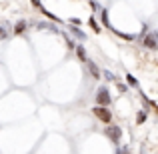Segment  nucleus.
<instances>
[{
    "mask_svg": "<svg viewBox=\"0 0 158 154\" xmlns=\"http://www.w3.org/2000/svg\"><path fill=\"white\" fill-rule=\"evenodd\" d=\"M104 134H106L108 140H112V144H116V146H118L120 140H122V128L116 126V124H108L106 130H104Z\"/></svg>",
    "mask_w": 158,
    "mask_h": 154,
    "instance_id": "1",
    "label": "nucleus"
},
{
    "mask_svg": "<svg viewBox=\"0 0 158 154\" xmlns=\"http://www.w3.org/2000/svg\"><path fill=\"white\" fill-rule=\"evenodd\" d=\"M94 100H96L98 106H110V104H112V96H110V92H108L106 86H100V88L96 90Z\"/></svg>",
    "mask_w": 158,
    "mask_h": 154,
    "instance_id": "2",
    "label": "nucleus"
},
{
    "mask_svg": "<svg viewBox=\"0 0 158 154\" xmlns=\"http://www.w3.org/2000/svg\"><path fill=\"white\" fill-rule=\"evenodd\" d=\"M92 114L96 116L100 122H104V124H112V112L108 110V106H94L92 108Z\"/></svg>",
    "mask_w": 158,
    "mask_h": 154,
    "instance_id": "3",
    "label": "nucleus"
},
{
    "mask_svg": "<svg viewBox=\"0 0 158 154\" xmlns=\"http://www.w3.org/2000/svg\"><path fill=\"white\" fill-rule=\"evenodd\" d=\"M142 46H144V48H150V50H158L156 32H152V34H144V36H142Z\"/></svg>",
    "mask_w": 158,
    "mask_h": 154,
    "instance_id": "4",
    "label": "nucleus"
},
{
    "mask_svg": "<svg viewBox=\"0 0 158 154\" xmlns=\"http://www.w3.org/2000/svg\"><path fill=\"white\" fill-rule=\"evenodd\" d=\"M86 66H88V72H90V76L92 78H100V68H98V64L94 60H86Z\"/></svg>",
    "mask_w": 158,
    "mask_h": 154,
    "instance_id": "5",
    "label": "nucleus"
},
{
    "mask_svg": "<svg viewBox=\"0 0 158 154\" xmlns=\"http://www.w3.org/2000/svg\"><path fill=\"white\" fill-rule=\"evenodd\" d=\"M26 28H28L26 20H18V22L14 24V36H22L24 32H26Z\"/></svg>",
    "mask_w": 158,
    "mask_h": 154,
    "instance_id": "6",
    "label": "nucleus"
},
{
    "mask_svg": "<svg viewBox=\"0 0 158 154\" xmlns=\"http://www.w3.org/2000/svg\"><path fill=\"white\" fill-rule=\"evenodd\" d=\"M74 52H76V58L80 62H86L88 60V56H86V50H84V46H82V44H78L76 48H74Z\"/></svg>",
    "mask_w": 158,
    "mask_h": 154,
    "instance_id": "7",
    "label": "nucleus"
},
{
    "mask_svg": "<svg viewBox=\"0 0 158 154\" xmlns=\"http://www.w3.org/2000/svg\"><path fill=\"white\" fill-rule=\"evenodd\" d=\"M70 32H72V34H74V36H76V38H78V40H80V42H84V40H86V38H88V36H86V34H84V32H82V30H80V28H78V26H72V24H70Z\"/></svg>",
    "mask_w": 158,
    "mask_h": 154,
    "instance_id": "8",
    "label": "nucleus"
},
{
    "mask_svg": "<svg viewBox=\"0 0 158 154\" xmlns=\"http://www.w3.org/2000/svg\"><path fill=\"white\" fill-rule=\"evenodd\" d=\"M100 20H102V24H104L106 28L112 30V24H110V20H108V8H102L100 10Z\"/></svg>",
    "mask_w": 158,
    "mask_h": 154,
    "instance_id": "9",
    "label": "nucleus"
},
{
    "mask_svg": "<svg viewBox=\"0 0 158 154\" xmlns=\"http://www.w3.org/2000/svg\"><path fill=\"white\" fill-rule=\"evenodd\" d=\"M148 120V112L146 110H138L136 112V124H144Z\"/></svg>",
    "mask_w": 158,
    "mask_h": 154,
    "instance_id": "10",
    "label": "nucleus"
},
{
    "mask_svg": "<svg viewBox=\"0 0 158 154\" xmlns=\"http://www.w3.org/2000/svg\"><path fill=\"white\" fill-rule=\"evenodd\" d=\"M40 10H42V14H44V16H46V18H48V20H52V22H56V24H60V22H62V20H60V18H58V16H56V14H52V12H48V10H46V8H44V6H42V8H40Z\"/></svg>",
    "mask_w": 158,
    "mask_h": 154,
    "instance_id": "11",
    "label": "nucleus"
},
{
    "mask_svg": "<svg viewBox=\"0 0 158 154\" xmlns=\"http://www.w3.org/2000/svg\"><path fill=\"white\" fill-rule=\"evenodd\" d=\"M88 24H90V28H92L94 32H100V24H98L96 16H90V18H88Z\"/></svg>",
    "mask_w": 158,
    "mask_h": 154,
    "instance_id": "12",
    "label": "nucleus"
},
{
    "mask_svg": "<svg viewBox=\"0 0 158 154\" xmlns=\"http://www.w3.org/2000/svg\"><path fill=\"white\" fill-rule=\"evenodd\" d=\"M126 82H128V86H132V88H138V86H140L138 80H136L132 74H128V72H126Z\"/></svg>",
    "mask_w": 158,
    "mask_h": 154,
    "instance_id": "13",
    "label": "nucleus"
},
{
    "mask_svg": "<svg viewBox=\"0 0 158 154\" xmlns=\"http://www.w3.org/2000/svg\"><path fill=\"white\" fill-rule=\"evenodd\" d=\"M114 32H116V34H118V36H120L122 40H128V42H132V40L136 38L134 34H124V32H118V30H114Z\"/></svg>",
    "mask_w": 158,
    "mask_h": 154,
    "instance_id": "14",
    "label": "nucleus"
},
{
    "mask_svg": "<svg viewBox=\"0 0 158 154\" xmlns=\"http://www.w3.org/2000/svg\"><path fill=\"white\" fill-rule=\"evenodd\" d=\"M104 78H106V80H110V82H116V76L110 72V70H104Z\"/></svg>",
    "mask_w": 158,
    "mask_h": 154,
    "instance_id": "15",
    "label": "nucleus"
},
{
    "mask_svg": "<svg viewBox=\"0 0 158 154\" xmlns=\"http://www.w3.org/2000/svg\"><path fill=\"white\" fill-rule=\"evenodd\" d=\"M90 8H92L94 12H100V10H102V8H100V4H98L96 0H90Z\"/></svg>",
    "mask_w": 158,
    "mask_h": 154,
    "instance_id": "16",
    "label": "nucleus"
},
{
    "mask_svg": "<svg viewBox=\"0 0 158 154\" xmlns=\"http://www.w3.org/2000/svg\"><path fill=\"white\" fill-rule=\"evenodd\" d=\"M68 20H70V24H72V26H80V24H82V20L76 18V16H72V18H68Z\"/></svg>",
    "mask_w": 158,
    "mask_h": 154,
    "instance_id": "17",
    "label": "nucleus"
},
{
    "mask_svg": "<svg viewBox=\"0 0 158 154\" xmlns=\"http://www.w3.org/2000/svg\"><path fill=\"white\" fill-rule=\"evenodd\" d=\"M8 38V30L4 26H0V40H6Z\"/></svg>",
    "mask_w": 158,
    "mask_h": 154,
    "instance_id": "18",
    "label": "nucleus"
},
{
    "mask_svg": "<svg viewBox=\"0 0 158 154\" xmlns=\"http://www.w3.org/2000/svg\"><path fill=\"white\" fill-rule=\"evenodd\" d=\"M30 2H32V6H34V8H38V10L42 8V0H30Z\"/></svg>",
    "mask_w": 158,
    "mask_h": 154,
    "instance_id": "19",
    "label": "nucleus"
},
{
    "mask_svg": "<svg viewBox=\"0 0 158 154\" xmlns=\"http://www.w3.org/2000/svg\"><path fill=\"white\" fill-rule=\"evenodd\" d=\"M116 86H118V90H120V92H126V84H122V82H118V80H116Z\"/></svg>",
    "mask_w": 158,
    "mask_h": 154,
    "instance_id": "20",
    "label": "nucleus"
},
{
    "mask_svg": "<svg viewBox=\"0 0 158 154\" xmlns=\"http://www.w3.org/2000/svg\"><path fill=\"white\" fill-rule=\"evenodd\" d=\"M116 154H120V152H116Z\"/></svg>",
    "mask_w": 158,
    "mask_h": 154,
    "instance_id": "21",
    "label": "nucleus"
}]
</instances>
